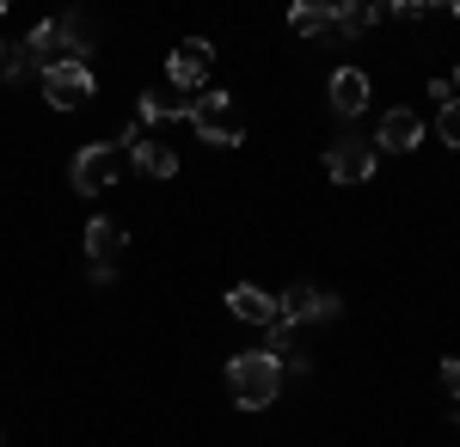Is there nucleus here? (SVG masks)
<instances>
[{"mask_svg":"<svg viewBox=\"0 0 460 447\" xmlns=\"http://www.w3.org/2000/svg\"><path fill=\"white\" fill-rule=\"evenodd\" d=\"M227 392H234V405L264 411V405L283 392V362H277L270 349H246V355H234V362H227Z\"/></svg>","mask_w":460,"mask_h":447,"instance_id":"nucleus-1","label":"nucleus"},{"mask_svg":"<svg viewBox=\"0 0 460 447\" xmlns=\"http://www.w3.org/2000/svg\"><path fill=\"white\" fill-rule=\"evenodd\" d=\"M184 123H190L203 141H215V147H234V141L246 136V129H240V117H234V99H227V92H197Z\"/></svg>","mask_w":460,"mask_h":447,"instance_id":"nucleus-2","label":"nucleus"},{"mask_svg":"<svg viewBox=\"0 0 460 447\" xmlns=\"http://www.w3.org/2000/svg\"><path fill=\"white\" fill-rule=\"evenodd\" d=\"M99 92V80L86 62H56V68H43V99L56 104V110H80V104Z\"/></svg>","mask_w":460,"mask_h":447,"instance_id":"nucleus-3","label":"nucleus"},{"mask_svg":"<svg viewBox=\"0 0 460 447\" xmlns=\"http://www.w3.org/2000/svg\"><path fill=\"white\" fill-rule=\"evenodd\" d=\"M209 68H215V49L203 37H184L172 56H166V86L184 92V99H197V80H209Z\"/></svg>","mask_w":460,"mask_h":447,"instance_id":"nucleus-4","label":"nucleus"},{"mask_svg":"<svg viewBox=\"0 0 460 447\" xmlns=\"http://www.w3.org/2000/svg\"><path fill=\"white\" fill-rule=\"evenodd\" d=\"M117 172H123V147H80L74 153V190H86V197L117 184Z\"/></svg>","mask_w":460,"mask_h":447,"instance_id":"nucleus-5","label":"nucleus"},{"mask_svg":"<svg viewBox=\"0 0 460 447\" xmlns=\"http://www.w3.org/2000/svg\"><path fill=\"white\" fill-rule=\"evenodd\" d=\"M338 312H344V301H338V294H319L314 282H295L283 301H277V319H283V325H307V319H338Z\"/></svg>","mask_w":460,"mask_h":447,"instance_id":"nucleus-6","label":"nucleus"},{"mask_svg":"<svg viewBox=\"0 0 460 447\" xmlns=\"http://www.w3.org/2000/svg\"><path fill=\"white\" fill-rule=\"evenodd\" d=\"M325 172L338 178V184H362V178H375V147L362 136H344L325 147Z\"/></svg>","mask_w":460,"mask_h":447,"instance_id":"nucleus-7","label":"nucleus"},{"mask_svg":"<svg viewBox=\"0 0 460 447\" xmlns=\"http://www.w3.org/2000/svg\"><path fill=\"white\" fill-rule=\"evenodd\" d=\"M123 251H129V240H123V227H117V221H86V258H93V276H99V282L117 276Z\"/></svg>","mask_w":460,"mask_h":447,"instance_id":"nucleus-8","label":"nucleus"},{"mask_svg":"<svg viewBox=\"0 0 460 447\" xmlns=\"http://www.w3.org/2000/svg\"><path fill=\"white\" fill-rule=\"evenodd\" d=\"M123 153H129V166L142 178H172L178 172V153L166 141H147L142 129H123Z\"/></svg>","mask_w":460,"mask_h":447,"instance_id":"nucleus-9","label":"nucleus"},{"mask_svg":"<svg viewBox=\"0 0 460 447\" xmlns=\"http://www.w3.org/2000/svg\"><path fill=\"white\" fill-rule=\"evenodd\" d=\"M418 141H424V123H418L411 110H387V117H381V129H375V141H368V147H375V153H411Z\"/></svg>","mask_w":460,"mask_h":447,"instance_id":"nucleus-10","label":"nucleus"},{"mask_svg":"<svg viewBox=\"0 0 460 447\" xmlns=\"http://www.w3.org/2000/svg\"><path fill=\"white\" fill-rule=\"evenodd\" d=\"M325 99H332L338 117H362V104H368V74L362 68H338L332 86H325Z\"/></svg>","mask_w":460,"mask_h":447,"instance_id":"nucleus-11","label":"nucleus"},{"mask_svg":"<svg viewBox=\"0 0 460 447\" xmlns=\"http://www.w3.org/2000/svg\"><path fill=\"white\" fill-rule=\"evenodd\" d=\"M227 312H234V319H246V325H264V331L277 325V301H270L264 288H246V282L227 294Z\"/></svg>","mask_w":460,"mask_h":447,"instance_id":"nucleus-12","label":"nucleus"},{"mask_svg":"<svg viewBox=\"0 0 460 447\" xmlns=\"http://www.w3.org/2000/svg\"><path fill=\"white\" fill-rule=\"evenodd\" d=\"M136 110H142V123H166V117H190V99H184V92H172V86L160 80V86H147V92H142V104H136Z\"/></svg>","mask_w":460,"mask_h":447,"instance_id":"nucleus-13","label":"nucleus"},{"mask_svg":"<svg viewBox=\"0 0 460 447\" xmlns=\"http://www.w3.org/2000/svg\"><path fill=\"white\" fill-rule=\"evenodd\" d=\"M288 25H295L301 37H338V6L301 0V6H288Z\"/></svg>","mask_w":460,"mask_h":447,"instance_id":"nucleus-14","label":"nucleus"},{"mask_svg":"<svg viewBox=\"0 0 460 447\" xmlns=\"http://www.w3.org/2000/svg\"><path fill=\"white\" fill-rule=\"evenodd\" d=\"M0 80H6V86H19V80H43V62H37L25 43H19V49L6 43V56H0Z\"/></svg>","mask_w":460,"mask_h":447,"instance_id":"nucleus-15","label":"nucleus"},{"mask_svg":"<svg viewBox=\"0 0 460 447\" xmlns=\"http://www.w3.org/2000/svg\"><path fill=\"white\" fill-rule=\"evenodd\" d=\"M381 19V6H338V37H362Z\"/></svg>","mask_w":460,"mask_h":447,"instance_id":"nucleus-16","label":"nucleus"},{"mask_svg":"<svg viewBox=\"0 0 460 447\" xmlns=\"http://www.w3.org/2000/svg\"><path fill=\"white\" fill-rule=\"evenodd\" d=\"M436 129H442V141H448V147H460V99L442 104V123H436Z\"/></svg>","mask_w":460,"mask_h":447,"instance_id":"nucleus-17","label":"nucleus"},{"mask_svg":"<svg viewBox=\"0 0 460 447\" xmlns=\"http://www.w3.org/2000/svg\"><path fill=\"white\" fill-rule=\"evenodd\" d=\"M436 374H442V392H448V399H460V362H455V355H448Z\"/></svg>","mask_w":460,"mask_h":447,"instance_id":"nucleus-18","label":"nucleus"},{"mask_svg":"<svg viewBox=\"0 0 460 447\" xmlns=\"http://www.w3.org/2000/svg\"><path fill=\"white\" fill-rule=\"evenodd\" d=\"M448 92H460V68H455V80H448Z\"/></svg>","mask_w":460,"mask_h":447,"instance_id":"nucleus-19","label":"nucleus"},{"mask_svg":"<svg viewBox=\"0 0 460 447\" xmlns=\"http://www.w3.org/2000/svg\"><path fill=\"white\" fill-rule=\"evenodd\" d=\"M0 56H6V37H0Z\"/></svg>","mask_w":460,"mask_h":447,"instance_id":"nucleus-20","label":"nucleus"}]
</instances>
